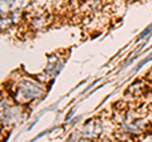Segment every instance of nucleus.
<instances>
[{"instance_id": "1", "label": "nucleus", "mask_w": 152, "mask_h": 142, "mask_svg": "<svg viewBox=\"0 0 152 142\" xmlns=\"http://www.w3.org/2000/svg\"><path fill=\"white\" fill-rule=\"evenodd\" d=\"M151 29H152V26H150L148 28H147V29L143 32V33H141V34H140V37H138V40H141V38H143V37L146 36V34H148V33L151 32Z\"/></svg>"}]
</instances>
